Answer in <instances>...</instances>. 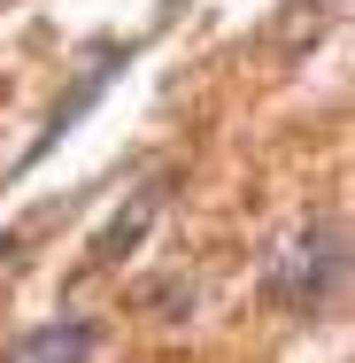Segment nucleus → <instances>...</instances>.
<instances>
[{"label":"nucleus","mask_w":355,"mask_h":363,"mask_svg":"<svg viewBox=\"0 0 355 363\" xmlns=\"http://www.w3.org/2000/svg\"><path fill=\"white\" fill-rule=\"evenodd\" d=\"M332 247H340L332 232H309V247H293V255H286V279H278V301H286V309H317L325 279L340 271V255H332Z\"/></svg>","instance_id":"1"},{"label":"nucleus","mask_w":355,"mask_h":363,"mask_svg":"<svg viewBox=\"0 0 355 363\" xmlns=\"http://www.w3.org/2000/svg\"><path fill=\"white\" fill-rule=\"evenodd\" d=\"M85 356H93V325L62 317V325H39V333L8 340V356H0V363H85Z\"/></svg>","instance_id":"2"},{"label":"nucleus","mask_w":355,"mask_h":363,"mask_svg":"<svg viewBox=\"0 0 355 363\" xmlns=\"http://www.w3.org/2000/svg\"><path fill=\"white\" fill-rule=\"evenodd\" d=\"M154 209H162V194H140V209H132V217H116V224H108L93 255H101V263H108V255H124V247H132V240L147 232V217H154Z\"/></svg>","instance_id":"3"}]
</instances>
